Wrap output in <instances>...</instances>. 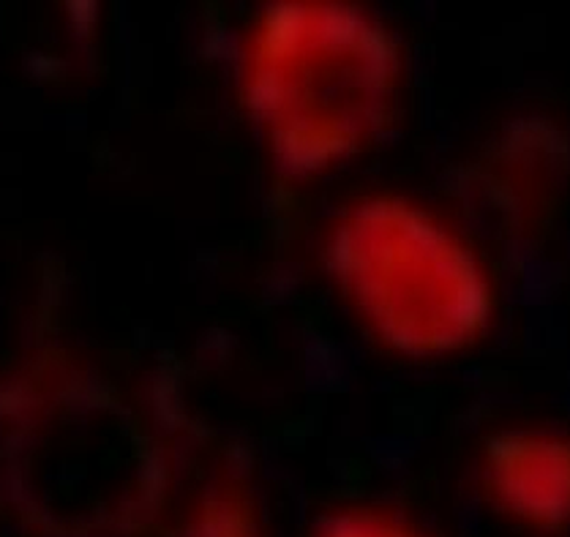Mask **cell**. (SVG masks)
I'll list each match as a JSON object with an SVG mask.
<instances>
[{
	"label": "cell",
	"mask_w": 570,
	"mask_h": 537,
	"mask_svg": "<svg viewBox=\"0 0 570 537\" xmlns=\"http://www.w3.org/2000/svg\"><path fill=\"white\" fill-rule=\"evenodd\" d=\"M399 77L396 36L353 3H271L246 39V110L273 165L289 178L333 170L377 140Z\"/></svg>",
	"instance_id": "cell-1"
},
{
	"label": "cell",
	"mask_w": 570,
	"mask_h": 537,
	"mask_svg": "<svg viewBox=\"0 0 570 537\" xmlns=\"http://www.w3.org/2000/svg\"><path fill=\"white\" fill-rule=\"evenodd\" d=\"M0 453L11 503L47 537H129L161 505V448L94 368L60 364L30 379Z\"/></svg>",
	"instance_id": "cell-2"
},
{
	"label": "cell",
	"mask_w": 570,
	"mask_h": 537,
	"mask_svg": "<svg viewBox=\"0 0 570 537\" xmlns=\"http://www.w3.org/2000/svg\"><path fill=\"white\" fill-rule=\"evenodd\" d=\"M325 268L366 328L396 352H456L489 328L487 268L410 199L372 195L347 205L325 238Z\"/></svg>",
	"instance_id": "cell-3"
},
{
	"label": "cell",
	"mask_w": 570,
	"mask_h": 537,
	"mask_svg": "<svg viewBox=\"0 0 570 537\" xmlns=\"http://www.w3.org/2000/svg\"><path fill=\"white\" fill-rule=\"evenodd\" d=\"M487 475L513 516L541 527L570 521V434H497L487 450Z\"/></svg>",
	"instance_id": "cell-4"
},
{
	"label": "cell",
	"mask_w": 570,
	"mask_h": 537,
	"mask_svg": "<svg viewBox=\"0 0 570 537\" xmlns=\"http://www.w3.org/2000/svg\"><path fill=\"white\" fill-rule=\"evenodd\" d=\"M483 172H491V189L497 205L517 210L519 216L535 213L551 197L560 195L562 183L570 175V145L566 135L554 131V126L538 123L532 150H521L517 156L511 145L502 140L500 148L489 156Z\"/></svg>",
	"instance_id": "cell-5"
},
{
	"label": "cell",
	"mask_w": 570,
	"mask_h": 537,
	"mask_svg": "<svg viewBox=\"0 0 570 537\" xmlns=\"http://www.w3.org/2000/svg\"><path fill=\"white\" fill-rule=\"evenodd\" d=\"M317 537H412L407 529L396 527L393 521L366 513H347L323 524Z\"/></svg>",
	"instance_id": "cell-6"
}]
</instances>
